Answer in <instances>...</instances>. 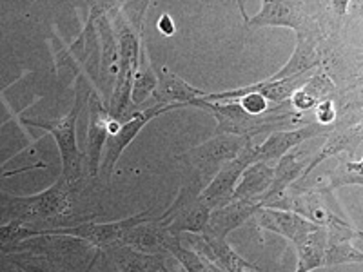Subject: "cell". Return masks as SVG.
<instances>
[{
  "label": "cell",
  "instance_id": "cell-1",
  "mask_svg": "<svg viewBox=\"0 0 363 272\" xmlns=\"http://www.w3.org/2000/svg\"><path fill=\"white\" fill-rule=\"evenodd\" d=\"M193 108H200L209 113L216 120V135H233L242 138H252L260 132L284 131V129L300 128L301 115L293 111L287 103H280L274 109H269L265 115H251L240 106L236 100L229 102H207V100H194Z\"/></svg>",
  "mask_w": 363,
  "mask_h": 272
},
{
  "label": "cell",
  "instance_id": "cell-2",
  "mask_svg": "<svg viewBox=\"0 0 363 272\" xmlns=\"http://www.w3.org/2000/svg\"><path fill=\"white\" fill-rule=\"evenodd\" d=\"M91 89L93 87L84 84L82 79L79 76L74 80V103L66 116L55 120L22 118L26 125L38 128L53 135L58 151H60V162H62V174L60 176L66 178L71 183H77L82 178L84 153L80 151L79 142H77V122H79L80 111L84 109V106H87Z\"/></svg>",
  "mask_w": 363,
  "mask_h": 272
},
{
  "label": "cell",
  "instance_id": "cell-3",
  "mask_svg": "<svg viewBox=\"0 0 363 272\" xmlns=\"http://www.w3.org/2000/svg\"><path fill=\"white\" fill-rule=\"evenodd\" d=\"M74 186L66 178H58L50 189L33 196H6L0 193V216L9 220H21L24 223L55 222L69 212L74 198Z\"/></svg>",
  "mask_w": 363,
  "mask_h": 272
},
{
  "label": "cell",
  "instance_id": "cell-4",
  "mask_svg": "<svg viewBox=\"0 0 363 272\" xmlns=\"http://www.w3.org/2000/svg\"><path fill=\"white\" fill-rule=\"evenodd\" d=\"M247 140L249 138H242V136L215 135L203 144L178 154L177 160L189 169V180L199 181L200 186L206 187L227 162L238 157Z\"/></svg>",
  "mask_w": 363,
  "mask_h": 272
},
{
  "label": "cell",
  "instance_id": "cell-5",
  "mask_svg": "<svg viewBox=\"0 0 363 272\" xmlns=\"http://www.w3.org/2000/svg\"><path fill=\"white\" fill-rule=\"evenodd\" d=\"M202 189L203 187L194 180L184 183L180 191H178L177 198L173 200V203L162 212L160 218H157L158 223L169 234H202L206 231L211 209L200 198Z\"/></svg>",
  "mask_w": 363,
  "mask_h": 272
},
{
  "label": "cell",
  "instance_id": "cell-6",
  "mask_svg": "<svg viewBox=\"0 0 363 272\" xmlns=\"http://www.w3.org/2000/svg\"><path fill=\"white\" fill-rule=\"evenodd\" d=\"M182 108H187V106H180V103H171V106L155 103L151 108L135 113V115L129 116L125 122H122L118 131H116L115 135L108 136V142H106V154L102 157V164H100V174L109 180V178L115 174L118 158L122 157V153H124L125 149L135 142V138L140 135L142 129H144L151 120L157 118V116Z\"/></svg>",
  "mask_w": 363,
  "mask_h": 272
},
{
  "label": "cell",
  "instance_id": "cell-7",
  "mask_svg": "<svg viewBox=\"0 0 363 272\" xmlns=\"http://www.w3.org/2000/svg\"><path fill=\"white\" fill-rule=\"evenodd\" d=\"M151 207H147L142 212L128 216L118 222H108V223H95V222H84L73 227H57L51 229V236H71V238H79L82 242H87L89 247L95 249L96 252L102 254L104 249L111 247V245L120 244V238L125 231L133 229L135 225L142 222H147L151 216Z\"/></svg>",
  "mask_w": 363,
  "mask_h": 272
},
{
  "label": "cell",
  "instance_id": "cell-8",
  "mask_svg": "<svg viewBox=\"0 0 363 272\" xmlns=\"http://www.w3.org/2000/svg\"><path fill=\"white\" fill-rule=\"evenodd\" d=\"M256 162V144L252 138L245 142L244 149L240 151L238 157L227 162L222 169L215 174V178L207 183L200 193V198L209 205V209H218L233 200V193L236 189L240 176L247 169L249 165Z\"/></svg>",
  "mask_w": 363,
  "mask_h": 272
},
{
  "label": "cell",
  "instance_id": "cell-9",
  "mask_svg": "<svg viewBox=\"0 0 363 272\" xmlns=\"http://www.w3.org/2000/svg\"><path fill=\"white\" fill-rule=\"evenodd\" d=\"M187 242L193 252L202 258L209 272H258L260 267L238 254L227 239L213 238L207 234H187Z\"/></svg>",
  "mask_w": 363,
  "mask_h": 272
},
{
  "label": "cell",
  "instance_id": "cell-10",
  "mask_svg": "<svg viewBox=\"0 0 363 272\" xmlns=\"http://www.w3.org/2000/svg\"><path fill=\"white\" fill-rule=\"evenodd\" d=\"M306 2H284V0H265L260 11L255 17H245L247 29L258 28H291L296 33L303 31L311 24L313 17L307 13Z\"/></svg>",
  "mask_w": 363,
  "mask_h": 272
},
{
  "label": "cell",
  "instance_id": "cell-11",
  "mask_svg": "<svg viewBox=\"0 0 363 272\" xmlns=\"http://www.w3.org/2000/svg\"><path fill=\"white\" fill-rule=\"evenodd\" d=\"M87 109H89V128L86 132V149H84V162L87 164L89 176L96 178L100 174V164H102V149L108 142V125L109 116L106 102L95 89H91L87 98Z\"/></svg>",
  "mask_w": 363,
  "mask_h": 272
},
{
  "label": "cell",
  "instance_id": "cell-12",
  "mask_svg": "<svg viewBox=\"0 0 363 272\" xmlns=\"http://www.w3.org/2000/svg\"><path fill=\"white\" fill-rule=\"evenodd\" d=\"M335 125L327 128V125H320L318 122H306V124L296 129L269 132L267 140L262 145H256V162H265V164L278 162L284 154L300 147L303 142L316 138V136L329 135L335 129Z\"/></svg>",
  "mask_w": 363,
  "mask_h": 272
},
{
  "label": "cell",
  "instance_id": "cell-13",
  "mask_svg": "<svg viewBox=\"0 0 363 272\" xmlns=\"http://www.w3.org/2000/svg\"><path fill=\"white\" fill-rule=\"evenodd\" d=\"M307 73L294 74V76H289V79H280V80H262V82L251 84V86L238 87V89H227L220 91V93H207L206 98L207 102H229V100H238L244 95H249V93H258L260 96H264L267 102H274L277 106L280 103H287L289 98L293 96V93L296 89H300L303 84L307 82Z\"/></svg>",
  "mask_w": 363,
  "mask_h": 272
},
{
  "label": "cell",
  "instance_id": "cell-14",
  "mask_svg": "<svg viewBox=\"0 0 363 272\" xmlns=\"http://www.w3.org/2000/svg\"><path fill=\"white\" fill-rule=\"evenodd\" d=\"M362 131L363 125L362 122H356V124H347V122H338L335 125V129L329 132L325 144L322 145V149L314 154L313 158L307 164L306 171H303V176L300 180H306L318 165L323 164L329 158H340V157H356L359 151V145H362Z\"/></svg>",
  "mask_w": 363,
  "mask_h": 272
},
{
  "label": "cell",
  "instance_id": "cell-15",
  "mask_svg": "<svg viewBox=\"0 0 363 272\" xmlns=\"http://www.w3.org/2000/svg\"><path fill=\"white\" fill-rule=\"evenodd\" d=\"M309 160H306V157H303V153L300 151V147L293 149V151H289L287 154H284V157L277 162V165H274L272 183L271 187H269L267 193L260 198V207H278V203L281 202V198L285 196L287 189L303 176V171H306Z\"/></svg>",
  "mask_w": 363,
  "mask_h": 272
},
{
  "label": "cell",
  "instance_id": "cell-16",
  "mask_svg": "<svg viewBox=\"0 0 363 272\" xmlns=\"http://www.w3.org/2000/svg\"><path fill=\"white\" fill-rule=\"evenodd\" d=\"M258 207H260V203L249 202V200H231L225 205L211 210L206 231L202 234L227 239V236L231 234L235 229H238L252 218Z\"/></svg>",
  "mask_w": 363,
  "mask_h": 272
},
{
  "label": "cell",
  "instance_id": "cell-17",
  "mask_svg": "<svg viewBox=\"0 0 363 272\" xmlns=\"http://www.w3.org/2000/svg\"><path fill=\"white\" fill-rule=\"evenodd\" d=\"M73 60L79 64L86 79L100 87V40L96 33L95 21L87 18L79 37L67 47Z\"/></svg>",
  "mask_w": 363,
  "mask_h": 272
},
{
  "label": "cell",
  "instance_id": "cell-18",
  "mask_svg": "<svg viewBox=\"0 0 363 272\" xmlns=\"http://www.w3.org/2000/svg\"><path fill=\"white\" fill-rule=\"evenodd\" d=\"M252 218H255L256 227L260 231L277 232V234L284 236L285 239H289L291 244L294 239L300 238L301 234H306L311 229H314V227H320L307 222L301 216L294 215L291 210L272 209V207H258Z\"/></svg>",
  "mask_w": 363,
  "mask_h": 272
},
{
  "label": "cell",
  "instance_id": "cell-19",
  "mask_svg": "<svg viewBox=\"0 0 363 272\" xmlns=\"http://www.w3.org/2000/svg\"><path fill=\"white\" fill-rule=\"evenodd\" d=\"M151 96L162 106H171V103L191 106V102H194V100L206 98L207 93L203 89L187 84L182 76L173 73L169 67H162V73L158 74L157 87H155Z\"/></svg>",
  "mask_w": 363,
  "mask_h": 272
},
{
  "label": "cell",
  "instance_id": "cell-20",
  "mask_svg": "<svg viewBox=\"0 0 363 272\" xmlns=\"http://www.w3.org/2000/svg\"><path fill=\"white\" fill-rule=\"evenodd\" d=\"M169 232L158 223V220L149 218L147 222L138 223L133 229L125 231L122 238H120V244L128 245V247L135 249V251L145 252V254L167 256L165 242L169 239Z\"/></svg>",
  "mask_w": 363,
  "mask_h": 272
},
{
  "label": "cell",
  "instance_id": "cell-21",
  "mask_svg": "<svg viewBox=\"0 0 363 272\" xmlns=\"http://www.w3.org/2000/svg\"><path fill=\"white\" fill-rule=\"evenodd\" d=\"M335 91V82L330 80L327 71L323 67H318L316 74L311 76L300 89L294 91L293 96L289 98V103L294 111L303 115L306 111H311V109L316 108L322 100L333 98Z\"/></svg>",
  "mask_w": 363,
  "mask_h": 272
},
{
  "label": "cell",
  "instance_id": "cell-22",
  "mask_svg": "<svg viewBox=\"0 0 363 272\" xmlns=\"http://www.w3.org/2000/svg\"><path fill=\"white\" fill-rule=\"evenodd\" d=\"M102 252L113 261L118 272H158L165 265L164 254H145L122 244L111 245Z\"/></svg>",
  "mask_w": 363,
  "mask_h": 272
},
{
  "label": "cell",
  "instance_id": "cell-23",
  "mask_svg": "<svg viewBox=\"0 0 363 272\" xmlns=\"http://www.w3.org/2000/svg\"><path fill=\"white\" fill-rule=\"evenodd\" d=\"M272 176H274V167L271 164L255 162L240 176L233 193V200H249L260 203V198L271 187Z\"/></svg>",
  "mask_w": 363,
  "mask_h": 272
},
{
  "label": "cell",
  "instance_id": "cell-24",
  "mask_svg": "<svg viewBox=\"0 0 363 272\" xmlns=\"http://www.w3.org/2000/svg\"><path fill=\"white\" fill-rule=\"evenodd\" d=\"M296 249V268L294 272H313L323 267V252L327 245L325 227H314L293 242Z\"/></svg>",
  "mask_w": 363,
  "mask_h": 272
},
{
  "label": "cell",
  "instance_id": "cell-25",
  "mask_svg": "<svg viewBox=\"0 0 363 272\" xmlns=\"http://www.w3.org/2000/svg\"><path fill=\"white\" fill-rule=\"evenodd\" d=\"M345 186H363L362 158L359 157H340L338 167L327 176L322 186L293 187V189H316L323 194H333L336 189Z\"/></svg>",
  "mask_w": 363,
  "mask_h": 272
},
{
  "label": "cell",
  "instance_id": "cell-26",
  "mask_svg": "<svg viewBox=\"0 0 363 272\" xmlns=\"http://www.w3.org/2000/svg\"><path fill=\"white\" fill-rule=\"evenodd\" d=\"M42 236H51V229H40L21 220H9L4 225H0V251L8 252L13 247L17 249L22 242L42 238Z\"/></svg>",
  "mask_w": 363,
  "mask_h": 272
},
{
  "label": "cell",
  "instance_id": "cell-27",
  "mask_svg": "<svg viewBox=\"0 0 363 272\" xmlns=\"http://www.w3.org/2000/svg\"><path fill=\"white\" fill-rule=\"evenodd\" d=\"M158 82V74L153 69L151 62L147 58V50L145 45H142L140 51V66L136 69L135 76H133L131 86V106H140L145 102L149 95H153L155 87Z\"/></svg>",
  "mask_w": 363,
  "mask_h": 272
},
{
  "label": "cell",
  "instance_id": "cell-28",
  "mask_svg": "<svg viewBox=\"0 0 363 272\" xmlns=\"http://www.w3.org/2000/svg\"><path fill=\"white\" fill-rule=\"evenodd\" d=\"M165 251H167L169 256H173L186 272H209V268L206 267V264H203L202 258L196 252L182 245L180 236L171 234L169 239L165 242Z\"/></svg>",
  "mask_w": 363,
  "mask_h": 272
},
{
  "label": "cell",
  "instance_id": "cell-29",
  "mask_svg": "<svg viewBox=\"0 0 363 272\" xmlns=\"http://www.w3.org/2000/svg\"><path fill=\"white\" fill-rule=\"evenodd\" d=\"M363 252L359 247L352 245L351 242H343V244L325 245L323 252V267H335V265L343 264H362Z\"/></svg>",
  "mask_w": 363,
  "mask_h": 272
},
{
  "label": "cell",
  "instance_id": "cell-30",
  "mask_svg": "<svg viewBox=\"0 0 363 272\" xmlns=\"http://www.w3.org/2000/svg\"><path fill=\"white\" fill-rule=\"evenodd\" d=\"M151 6V2H122L120 13L124 15L125 21L129 22L136 33L144 35V24H145V11Z\"/></svg>",
  "mask_w": 363,
  "mask_h": 272
},
{
  "label": "cell",
  "instance_id": "cell-31",
  "mask_svg": "<svg viewBox=\"0 0 363 272\" xmlns=\"http://www.w3.org/2000/svg\"><path fill=\"white\" fill-rule=\"evenodd\" d=\"M236 102L242 106L247 113L251 115H265L269 111V106H267V100L264 96H260L258 93H249V95H244L242 98H238Z\"/></svg>",
  "mask_w": 363,
  "mask_h": 272
},
{
  "label": "cell",
  "instance_id": "cell-32",
  "mask_svg": "<svg viewBox=\"0 0 363 272\" xmlns=\"http://www.w3.org/2000/svg\"><path fill=\"white\" fill-rule=\"evenodd\" d=\"M316 122L320 125H335L336 124V106H335V98L329 100H322V102L318 103L316 108Z\"/></svg>",
  "mask_w": 363,
  "mask_h": 272
},
{
  "label": "cell",
  "instance_id": "cell-33",
  "mask_svg": "<svg viewBox=\"0 0 363 272\" xmlns=\"http://www.w3.org/2000/svg\"><path fill=\"white\" fill-rule=\"evenodd\" d=\"M158 31H162V33L167 35V37H171V35L177 31V28H174V21L171 18L169 13L160 15V18H158Z\"/></svg>",
  "mask_w": 363,
  "mask_h": 272
},
{
  "label": "cell",
  "instance_id": "cell-34",
  "mask_svg": "<svg viewBox=\"0 0 363 272\" xmlns=\"http://www.w3.org/2000/svg\"><path fill=\"white\" fill-rule=\"evenodd\" d=\"M158 272H171V271H169V268H167V267H165V265H164V267H162L160 271H158Z\"/></svg>",
  "mask_w": 363,
  "mask_h": 272
},
{
  "label": "cell",
  "instance_id": "cell-35",
  "mask_svg": "<svg viewBox=\"0 0 363 272\" xmlns=\"http://www.w3.org/2000/svg\"><path fill=\"white\" fill-rule=\"evenodd\" d=\"M18 271H21V272H26V271H24V268H18Z\"/></svg>",
  "mask_w": 363,
  "mask_h": 272
}]
</instances>
